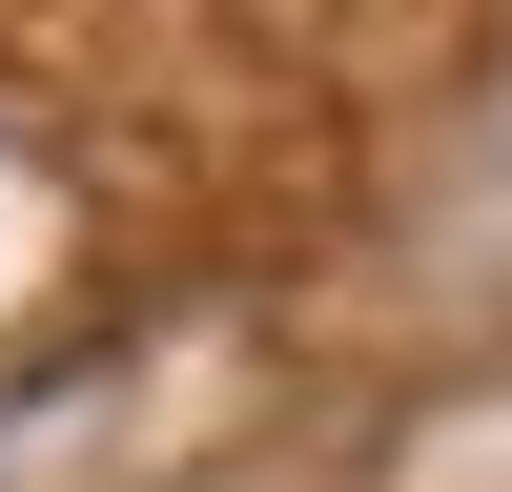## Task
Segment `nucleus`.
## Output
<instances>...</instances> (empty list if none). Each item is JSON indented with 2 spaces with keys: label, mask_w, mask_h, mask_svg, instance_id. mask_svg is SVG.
<instances>
[]
</instances>
